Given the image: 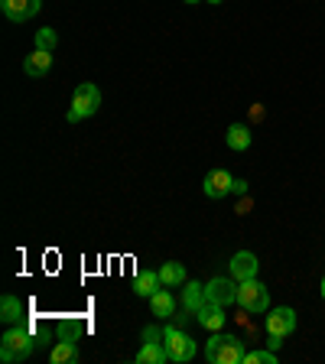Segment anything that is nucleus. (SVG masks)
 Returning <instances> with one entry per match:
<instances>
[{
    "instance_id": "nucleus-2",
    "label": "nucleus",
    "mask_w": 325,
    "mask_h": 364,
    "mask_svg": "<svg viewBox=\"0 0 325 364\" xmlns=\"http://www.w3.org/2000/svg\"><path fill=\"white\" fill-rule=\"evenodd\" d=\"M33 345H36L33 332H30L26 326H20V322H16V326L10 328V332L4 335V338H0V358H4L7 364L23 361V358H30Z\"/></svg>"
},
{
    "instance_id": "nucleus-10",
    "label": "nucleus",
    "mask_w": 325,
    "mask_h": 364,
    "mask_svg": "<svg viewBox=\"0 0 325 364\" xmlns=\"http://www.w3.org/2000/svg\"><path fill=\"white\" fill-rule=\"evenodd\" d=\"M257 267H260V260L254 257L250 250H238L235 257H231V280L235 283L254 280V277H257Z\"/></svg>"
},
{
    "instance_id": "nucleus-11",
    "label": "nucleus",
    "mask_w": 325,
    "mask_h": 364,
    "mask_svg": "<svg viewBox=\"0 0 325 364\" xmlns=\"http://www.w3.org/2000/svg\"><path fill=\"white\" fill-rule=\"evenodd\" d=\"M196 318H198V326H202V328H208V332H221V328H225V322H228V316H225V306H218V303H208V299H205V306L196 312Z\"/></svg>"
},
{
    "instance_id": "nucleus-5",
    "label": "nucleus",
    "mask_w": 325,
    "mask_h": 364,
    "mask_svg": "<svg viewBox=\"0 0 325 364\" xmlns=\"http://www.w3.org/2000/svg\"><path fill=\"white\" fill-rule=\"evenodd\" d=\"M163 348H166L169 361H176V364L196 358V341L186 332H179V328H166V332H163Z\"/></svg>"
},
{
    "instance_id": "nucleus-20",
    "label": "nucleus",
    "mask_w": 325,
    "mask_h": 364,
    "mask_svg": "<svg viewBox=\"0 0 325 364\" xmlns=\"http://www.w3.org/2000/svg\"><path fill=\"white\" fill-rule=\"evenodd\" d=\"M0 318L10 322V326H16V322L23 318V306H20L16 296H4V299H0Z\"/></svg>"
},
{
    "instance_id": "nucleus-23",
    "label": "nucleus",
    "mask_w": 325,
    "mask_h": 364,
    "mask_svg": "<svg viewBox=\"0 0 325 364\" xmlns=\"http://www.w3.org/2000/svg\"><path fill=\"white\" fill-rule=\"evenodd\" d=\"M159 335H163V332H159V328H153V326L144 328V341H163Z\"/></svg>"
},
{
    "instance_id": "nucleus-19",
    "label": "nucleus",
    "mask_w": 325,
    "mask_h": 364,
    "mask_svg": "<svg viewBox=\"0 0 325 364\" xmlns=\"http://www.w3.org/2000/svg\"><path fill=\"white\" fill-rule=\"evenodd\" d=\"M49 361H53V364H75V361H78V348H75V341H65V338H62L59 345L53 348Z\"/></svg>"
},
{
    "instance_id": "nucleus-25",
    "label": "nucleus",
    "mask_w": 325,
    "mask_h": 364,
    "mask_svg": "<svg viewBox=\"0 0 325 364\" xmlns=\"http://www.w3.org/2000/svg\"><path fill=\"white\" fill-rule=\"evenodd\" d=\"M208 4H225V0H208Z\"/></svg>"
},
{
    "instance_id": "nucleus-26",
    "label": "nucleus",
    "mask_w": 325,
    "mask_h": 364,
    "mask_svg": "<svg viewBox=\"0 0 325 364\" xmlns=\"http://www.w3.org/2000/svg\"><path fill=\"white\" fill-rule=\"evenodd\" d=\"M186 4H198V0H186Z\"/></svg>"
},
{
    "instance_id": "nucleus-3",
    "label": "nucleus",
    "mask_w": 325,
    "mask_h": 364,
    "mask_svg": "<svg viewBox=\"0 0 325 364\" xmlns=\"http://www.w3.org/2000/svg\"><path fill=\"white\" fill-rule=\"evenodd\" d=\"M101 107V91L98 85H91V82H82L75 88V95H72V107H68V121L75 124V121H85V117H91V114H98Z\"/></svg>"
},
{
    "instance_id": "nucleus-9",
    "label": "nucleus",
    "mask_w": 325,
    "mask_h": 364,
    "mask_svg": "<svg viewBox=\"0 0 325 364\" xmlns=\"http://www.w3.org/2000/svg\"><path fill=\"white\" fill-rule=\"evenodd\" d=\"M205 299L208 303H218V306H231V303H238V287L231 280H225V277H215L208 287H205Z\"/></svg>"
},
{
    "instance_id": "nucleus-7",
    "label": "nucleus",
    "mask_w": 325,
    "mask_h": 364,
    "mask_svg": "<svg viewBox=\"0 0 325 364\" xmlns=\"http://www.w3.org/2000/svg\"><path fill=\"white\" fill-rule=\"evenodd\" d=\"M202 192L208 198H225L228 192H235V176L228 173V169H212L202 182Z\"/></svg>"
},
{
    "instance_id": "nucleus-14",
    "label": "nucleus",
    "mask_w": 325,
    "mask_h": 364,
    "mask_svg": "<svg viewBox=\"0 0 325 364\" xmlns=\"http://www.w3.org/2000/svg\"><path fill=\"white\" fill-rule=\"evenodd\" d=\"M156 289H163V280H159V270H144V273H137V280H134V293L137 296H144V299H150Z\"/></svg>"
},
{
    "instance_id": "nucleus-4",
    "label": "nucleus",
    "mask_w": 325,
    "mask_h": 364,
    "mask_svg": "<svg viewBox=\"0 0 325 364\" xmlns=\"http://www.w3.org/2000/svg\"><path fill=\"white\" fill-rule=\"evenodd\" d=\"M238 306H241L244 312H267V306H270V293H267V287L257 280V277L238 283Z\"/></svg>"
},
{
    "instance_id": "nucleus-22",
    "label": "nucleus",
    "mask_w": 325,
    "mask_h": 364,
    "mask_svg": "<svg viewBox=\"0 0 325 364\" xmlns=\"http://www.w3.org/2000/svg\"><path fill=\"white\" fill-rule=\"evenodd\" d=\"M55 43H59V36H55V30H49V26H43V30L36 33V49H49V53H53Z\"/></svg>"
},
{
    "instance_id": "nucleus-17",
    "label": "nucleus",
    "mask_w": 325,
    "mask_h": 364,
    "mask_svg": "<svg viewBox=\"0 0 325 364\" xmlns=\"http://www.w3.org/2000/svg\"><path fill=\"white\" fill-rule=\"evenodd\" d=\"M182 306L189 312H198L205 306V287L202 283H186V289H182Z\"/></svg>"
},
{
    "instance_id": "nucleus-24",
    "label": "nucleus",
    "mask_w": 325,
    "mask_h": 364,
    "mask_svg": "<svg viewBox=\"0 0 325 364\" xmlns=\"http://www.w3.org/2000/svg\"><path fill=\"white\" fill-rule=\"evenodd\" d=\"M322 299H325V277H322Z\"/></svg>"
},
{
    "instance_id": "nucleus-1",
    "label": "nucleus",
    "mask_w": 325,
    "mask_h": 364,
    "mask_svg": "<svg viewBox=\"0 0 325 364\" xmlns=\"http://www.w3.org/2000/svg\"><path fill=\"white\" fill-rule=\"evenodd\" d=\"M205 358L212 364H241L244 345H241V338H235V335L215 332L212 338H208V345H205Z\"/></svg>"
},
{
    "instance_id": "nucleus-6",
    "label": "nucleus",
    "mask_w": 325,
    "mask_h": 364,
    "mask_svg": "<svg viewBox=\"0 0 325 364\" xmlns=\"http://www.w3.org/2000/svg\"><path fill=\"white\" fill-rule=\"evenodd\" d=\"M296 328V312L289 306H277L273 312H267V335L270 338H287Z\"/></svg>"
},
{
    "instance_id": "nucleus-18",
    "label": "nucleus",
    "mask_w": 325,
    "mask_h": 364,
    "mask_svg": "<svg viewBox=\"0 0 325 364\" xmlns=\"http://www.w3.org/2000/svg\"><path fill=\"white\" fill-rule=\"evenodd\" d=\"M159 280H163V287H182L186 283V267L169 260V264L159 267Z\"/></svg>"
},
{
    "instance_id": "nucleus-15",
    "label": "nucleus",
    "mask_w": 325,
    "mask_h": 364,
    "mask_svg": "<svg viewBox=\"0 0 325 364\" xmlns=\"http://www.w3.org/2000/svg\"><path fill=\"white\" fill-rule=\"evenodd\" d=\"M134 361L137 364H163V361H169V355H166V348H163L159 341H144V348L137 351Z\"/></svg>"
},
{
    "instance_id": "nucleus-8",
    "label": "nucleus",
    "mask_w": 325,
    "mask_h": 364,
    "mask_svg": "<svg viewBox=\"0 0 325 364\" xmlns=\"http://www.w3.org/2000/svg\"><path fill=\"white\" fill-rule=\"evenodd\" d=\"M39 7H43V0H0L4 16H7V20H14V23L33 20V16L39 14Z\"/></svg>"
},
{
    "instance_id": "nucleus-21",
    "label": "nucleus",
    "mask_w": 325,
    "mask_h": 364,
    "mask_svg": "<svg viewBox=\"0 0 325 364\" xmlns=\"http://www.w3.org/2000/svg\"><path fill=\"white\" fill-rule=\"evenodd\" d=\"M241 364H277V355L270 348L267 351H244V361Z\"/></svg>"
},
{
    "instance_id": "nucleus-16",
    "label": "nucleus",
    "mask_w": 325,
    "mask_h": 364,
    "mask_svg": "<svg viewBox=\"0 0 325 364\" xmlns=\"http://www.w3.org/2000/svg\"><path fill=\"white\" fill-rule=\"evenodd\" d=\"M225 140H228V146H231V150L244 153L250 146V127H247V124H231V127H228V134H225Z\"/></svg>"
},
{
    "instance_id": "nucleus-13",
    "label": "nucleus",
    "mask_w": 325,
    "mask_h": 364,
    "mask_svg": "<svg viewBox=\"0 0 325 364\" xmlns=\"http://www.w3.org/2000/svg\"><path fill=\"white\" fill-rule=\"evenodd\" d=\"M150 309H153V316H156V318H169L176 312V296L169 293L166 287L156 289V293L150 296Z\"/></svg>"
},
{
    "instance_id": "nucleus-12",
    "label": "nucleus",
    "mask_w": 325,
    "mask_h": 364,
    "mask_svg": "<svg viewBox=\"0 0 325 364\" xmlns=\"http://www.w3.org/2000/svg\"><path fill=\"white\" fill-rule=\"evenodd\" d=\"M49 68H53V53H49V49H33V53H26V59H23V72L30 78H43Z\"/></svg>"
}]
</instances>
